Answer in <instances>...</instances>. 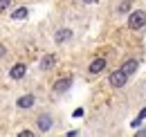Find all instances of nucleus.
<instances>
[{
	"label": "nucleus",
	"mask_w": 146,
	"mask_h": 137,
	"mask_svg": "<svg viewBox=\"0 0 146 137\" xmlns=\"http://www.w3.org/2000/svg\"><path fill=\"white\" fill-rule=\"evenodd\" d=\"M130 9H133V0H124L117 5V14H128Z\"/></svg>",
	"instance_id": "nucleus-11"
},
{
	"label": "nucleus",
	"mask_w": 146,
	"mask_h": 137,
	"mask_svg": "<svg viewBox=\"0 0 146 137\" xmlns=\"http://www.w3.org/2000/svg\"><path fill=\"white\" fill-rule=\"evenodd\" d=\"M83 5H94V2H99V0H81Z\"/></svg>",
	"instance_id": "nucleus-17"
},
{
	"label": "nucleus",
	"mask_w": 146,
	"mask_h": 137,
	"mask_svg": "<svg viewBox=\"0 0 146 137\" xmlns=\"http://www.w3.org/2000/svg\"><path fill=\"white\" fill-rule=\"evenodd\" d=\"M25 72H27V65H25V63H16L14 68L9 70V79L18 81V79H23V76H25Z\"/></svg>",
	"instance_id": "nucleus-8"
},
{
	"label": "nucleus",
	"mask_w": 146,
	"mask_h": 137,
	"mask_svg": "<svg viewBox=\"0 0 146 137\" xmlns=\"http://www.w3.org/2000/svg\"><path fill=\"white\" fill-rule=\"evenodd\" d=\"M137 68H139V61H137V59H128V61H124V63L119 65V70H121L126 76H133V74L137 72Z\"/></svg>",
	"instance_id": "nucleus-5"
},
{
	"label": "nucleus",
	"mask_w": 146,
	"mask_h": 137,
	"mask_svg": "<svg viewBox=\"0 0 146 137\" xmlns=\"http://www.w3.org/2000/svg\"><path fill=\"white\" fill-rule=\"evenodd\" d=\"M108 83L112 88H124L128 83V76L121 72V70H115V72H110V74H108Z\"/></svg>",
	"instance_id": "nucleus-2"
},
{
	"label": "nucleus",
	"mask_w": 146,
	"mask_h": 137,
	"mask_svg": "<svg viewBox=\"0 0 146 137\" xmlns=\"http://www.w3.org/2000/svg\"><path fill=\"white\" fill-rule=\"evenodd\" d=\"M70 86H72V79H70V76H63V79H58V81L54 83V88H52V90H54L56 94H63V92H65Z\"/></svg>",
	"instance_id": "nucleus-9"
},
{
	"label": "nucleus",
	"mask_w": 146,
	"mask_h": 137,
	"mask_svg": "<svg viewBox=\"0 0 146 137\" xmlns=\"http://www.w3.org/2000/svg\"><path fill=\"white\" fill-rule=\"evenodd\" d=\"M34 103H36V97L34 94H23L16 99V106H18L20 110H27V108H34Z\"/></svg>",
	"instance_id": "nucleus-6"
},
{
	"label": "nucleus",
	"mask_w": 146,
	"mask_h": 137,
	"mask_svg": "<svg viewBox=\"0 0 146 137\" xmlns=\"http://www.w3.org/2000/svg\"><path fill=\"white\" fill-rule=\"evenodd\" d=\"M70 38H72V29H70V27H58L56 34H54V43L56 45H63V43H68Z\"/></svg>",
	"instance_id": "nucleus-4"
},
{
	"label": "nucleus",
	"mask_w": 146,
	"mask_h": 137,
	"mask_svg": "<svg viewBox=\"0 0 146 137\" xmlns=\"http://www.w3.org/2000/svg\"><path fill=\"white\" fill-rule=\"evenodd\" d=\"M54 65H56V56L54 54H45V56L40 59V70L50 72V70H54Z\"/></svg>",
	"instance_id": "nucleus-10"
},
{
	"label": "nucleus",
	"mask_w": 146,
	"mask_h": 137,
	"mask_svg": "<svg viewBox=\"0 0 146 137\" xmlns=\"http://www.w3.org/2000/svg\"><path fill=\"white\" fill-rule=\"evenodd\" d=\"M5 56H7V45L0 43V59H5Z\"/></svg>",
	"instance_id": "nucleus-15"
},
{
	"label": "nucleus",
	"mask_w": 146,
	"mask_h": 137,
	"mask_svg": "<svg viewBox=\"0 0 146 137\" xmlns=\"http://www.w3.org/2000/svg\"><path fill=\"white\" fill-rule=\"evenodd\" d=\"M144 117H146V108H144V110H142V112H139V117H137V119L142 121V119H144Z\"/></svg>",
	"instance_id": "nucleus-18"
},
{
	"label": "nucleus",
	"mask_w": 146,
	"mask_h": 137,
	"mask_svg": "<svg viewBox=\"0 0 146 137\" xmlns=\"http://www.w3.org/2000/svg\"><path fill=\"white\" fill-rule=\"evenodd\" d=\"M18 135L20 137H34V130H29V128H27V130H20Z\"/></svg>",
	"instance_id": "nucleus-14"
},
{
	"label": "nucleus",
	"mask_w": 146,
	"mask_h": 137,
	"mask_svg": "<svg viewBox=\"0 0 146 137\" xmlns=\"http://www.w3.org/2000/svg\"><path fill=\"white\" fill-rule=\"evenodd\" d=\"M106 70V59H94L90 65H88V72H90L92 76H97V74H101Z\"/></svg>",
	"instance_id": "nucleus-7"
},
{
	"label": "nucleus",
	"mask_w": 146,
	"mask_h": 137,
	"mask_svg": "<svg viewBox=\"0 0 146 137\" xmlns=\"http://www.w3.org/2000/svg\"><path fill=\"white\" fill-rule=\"evenodd\" d=\"M52 124H54V119H52V115H50V112H40V115L36 117L38 133H47V130L52 128Z\"/></svg>",
	"instance_id": "nucleus-3"
},
{
	"label": "nucleus",
	"mask_w": 146,
	"mask_h": 137,
	"mask_svg": "<svg viewBox=\"0 0 146 137\" xmlns=\"http://www.w3.org/2000/svg\"><path fill=\"white\" fill-rule=\"evenodd\" d=\"M9 5H11V0H0V14H2V11H7V9H9Z\"/></svg>",
	"instance_id": "nucleus-13"
},
{
	"label": "nucleus",
	"mask_w": 146,
	"mask_h": 137,
	"mask_svg": "<svg viewBox=\"0 0 146 137\" xmlns=\"http://www.w3.org/2000/svg\"><path fill=\"white\" fill-rule=\"evenodd\" d=\"M137 137H146V128H139V130H137Z\"/></svg>",
	"instance_id": "nucleus-16"
},
{
	"label": "nucleus",
	"mask_w": 146,
	"mask_h": 137,
	"mask_svg": "<svg viewBox=\"0 0 146 137\" xmlns=\"http://www.w3.org/2000/svg\"><path fill=\"white\" fill-rule=\"evenodd\" d=\"M27 14H29V11H27V7H20V9H16V11L11 14V18H16V20H20V18H25Z\"/></svg>",
	"instance_id": "nucleus-12"
},
{
	"label": "nucleus",
	"mask_w": 146,
	"mask_h": 137,
	"mask_svg": "<svg viewBox=\"0 0 146 137\" xmlns=\"http://www.w3.org/2000/svg\"><path fill=\"white\" fill-rule=\"evenodd\" d=\"M128 27L133 32H139L142 27H146V11L144 9H130L128 11Z\"/></svg>",
	"instance_id": "nucleus-1"
}]
</instances>
